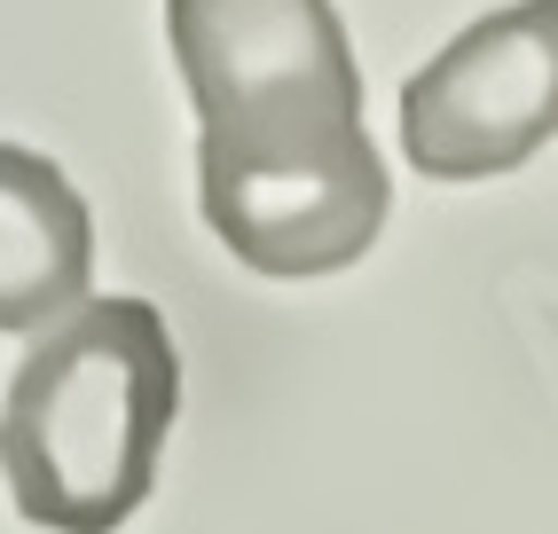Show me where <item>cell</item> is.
<instances>
[{
  "label": "cell",
  "instance_id": "6da1fadb",
  "mask_svg": "<svg viewBox=\"0 0 558 534\" xmlns=\"http://www.w3.org/2000/svg\"><path fill=\"white\" fill-rule=\"evenodd\" d=\"M166 40L197 102V205L252 276L354 267L393 181L362 126V71L330 0H166Z\"/></svg>",
  "mask_w": 558,
  "mask_h": 534
},
{
  "label": "cell",
  "instance_id": "3957f363",
  "mask_svg": "<svg viewBox=\"0 0 558 534\" xmlns=\"http://www.w3.org/2000/svg\"><path fill=\"white\" fill-rule=\"evenodd\" d=\"M558 134V0L464 24L401 87V149L425 181H488Z\"/></svg>",
  "mask_w": 558,
  "mask_h": 534
},
{
  "label": "cell",
  "instance_id": "277c9868",
  "mask_svg": "<svg viewBox=\"0 0 558 534\" xmlns=\"http://www.w3.org/2000/svg\"><path fill=\"white\" fill-rule=\"evenodd\" d=\"M95 276V213L56 158L0 142V330L63 323Z\"/></svg>",
  "mask_w": 558,
  "mask_h": 534
},
{
  "label": "cell",
  "instance_id": "7a4b0ae2",
  "mask_svg": "<svg viewBox=\"0 0 558 534\" xmlns=\"http://www.w3.org/2000/svg\"><path fill=\"white\" fill-rule=\"evenodd\" d=\"M181 354L150 299H80L32 338L0 401V480L48 534H119L158 487Z\"/></svg>",
  "mask_w": 558,
  "mask_h": 534
}]
</instances>
